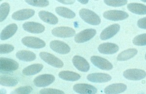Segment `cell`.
Wrapping results in <instances>:
<instances>
[{"mask_svg": "<svg viewBox=\"0 0 146 94\" xmlns=\"http://www.w3.org/2000/svg\"><path fill=\"white\" fill-rule=\"evenodd\" d=\"M54 36L60 38H69L75 35V30L68 27H59L54 29L52 30Z\"/></svg>", "mask_w": 146, "mask_h": 94, "instance_id": "obj_6", "label": "cell"}, {"mask_svg": "<svg viewBox=\"0 0 146 94\" xmlns=\"http://www.w3.org/2000/svg\"><path fill=\"white\" fill-rule=\"evenodd\" d=\"M23 30L31 33H40L45 30V27L35 22H27L23 25Z\"/></svg>", "mask_w": 146, "mask_h": 94, "instance_id": "obj_12", "label": "cell"}, {"mask_svg": "<svg viewBox=\"0 0 146 94\" xmlns=\"http://www.w3.org/2000/svg\"><path fill=\"white\" fill-rule=\"evenodd\" d=\"M120 26L118 24H115L110 25L107 28L105 29L102 31L100 35V38L102 40H106L109 39L113 36H115L116 33L119 30Z\"/></svg>", "mask_w": 146, "mask_h": 94, "instance_id": "obj_14", "label": "cell"}, {"mask_svg": "<svg viewBox=\"0 0 146 94\" xmlns=\"http://www.w3.org/2000/svg\"><path fill=\"white\" fill-rule=\"evenodd\" d=\"M58 76L60 78L64 80L65 81H76L80 79L81 76L80 74L77 73L73 72V71H60L59 74Z\"/></svg>", "mask_w": 146, "mask_h": 94, "instance_id": "obj_25", "label": "cell"}, {"mask_svg": "<svg viewBox=\"0 0 146 94\" xmlns=\"http://www.w3.org/2000/svg\"><path fill=\"white\" fill-rule=\"evenodd\" d=\"M19 68L18 63L14 60L8 58H1L0 69L3 72L15 71Z\"/></svg>", "mask_w": 146, "mask_h": 94, "instance_id": "obj_4", "label": "cell"}, {"mask_svg": "<svg viewBox=\"0 0 146 94\" xmlns=\"http://www.w3.org/2000/svg\"><path fill=\"white\" fill-rule=\"evenodd\" d=\"M22 43L27 47L34 49H40L46 45L43 40L35 37H25L22 39Z\"/></svg>", "mask_w": 146, "mask_h": 94, "instance_id": "obj_3", "label": "cell"}, {"mask_svg": "<svg viewBox=\"0 0 146 94\" xmlns=\"http://www.w3.org/2000/svg\"><path fill=\"white\" fill-rule=\"evenodd\" d=\"M133 44L138 46H144L146 45V33L139 35L133 40Z\"/></svg>", "mask_w": 146, "mask_h": 94, "instance_id": "obj_32", "label": "cell"}, {"mask_svg": "<svg viewBox=\"0 0 146 94\" xmlns=\"http://www.w3.org/2000/svg\"><path fill=\"white\" fill-rule=\"evenodd\" d=\"M80 17L86 23L92 25H98L101 19L94 12L88 9H82L79 12Z\"/></svg>", "mask_w": 146, "mask_h": 94, "instance_id": "obj_1", "label": "cell"}, {"mask_svg": "<svg viewBox=\"0 0 146 94\" xmlns=\"http://www.w3.org/2000/svg\"><path fill=\"white\" fill-rule=\"evenodd\" d=\"M126 89V85L124 84H114L107 86L104 92L106 94H118L124 92Z\"/></svg>", "mask_w": 146, "mask_h": 94, "instance_id": "obj_20", "label": "cell"}, {"mask_svg": "<svg viewBox=\"0 0 146 94\" xmlns=\"http://www.w3.org/2000/svg\"><path fill=\"white\" fill-rule=\"evenodd\" d=\"M14 47L9 44H1L0 45V53L1 54H5L10 53L13 51Z\"/></svg>", "mask_w": 146, "mask_h": 94, "instance_id": "obj_34", "label": "cell"}, {"mask_svg": "<svg viewBox=\"0 0 146 94\" xmlns=\"http://www.w3.org/2000/svg\"><path fill=\"white\" fill-rule=\"evenodd\" d=\"M0 94H7V91H6L5 89L2 88V89H1Z\"/></svg>", "mask_w": 146, "mask_h": 94, "instance_id": "obj_39", "label": "cell"}, {"mask_svg": "<svg viewBox=\"0 0 146 94\" xmlns=\"http://www.w3.org/2000/svg\"><path fill=\"white\" fill-rule=\"evenodd\" d=\"M40 94H65L64 92L58 89L44 88L40 90Z\"/></svg>", "mask_w": 146, "mask_h": 94, "instance_id": "obj_35", "label": "cell"}, {"mask_svg": "<svg viewBox=\"0 0 146 94\" xmlns=\"http://www.w3.org/2000/svg\"><path fill=\"white\" fill-rule=\"evenodd\" d=\"M137 50L135 48H130L122 52L117 57L118 61H125L131 59L137 54Z\"/></svg>", "mask_w": 146, "mask_h": 94, "instance_id": "obj_26", "label": "cell"}, {"mask_svg": "<svg viewBox=\"0 0 146 94\" xmlns=\"http://www.w3.org/2000/svg\"><path fill=\"white\" fill-rule=\"evenodd\" d=\"M50 48L54 51L60 54H67L69 53L71 50L70 46L63 41L54 40L50 43Z\"/></svg>", "mask_w": 146, "mask_h": 94, "instance_id": "obj_10", "label": "cell"}, {"mask_svg": "<svg viewBox=\"0 0 146 94\" xmlns=\"http://www.w3.org/2000/svg\"><path fill=\"white\" fill-rule=\"evenodd\" d=\"M78 2H80V3H82V4L85 5V4H87V3H88L89 1H88V0H78Z\"/></svg>", "mask_w": 146, "mask_h": 94, "instance_id": "obj_38", "label": "cell"}, {"mask_svg": "<svg viewBox=\"0 0 146 94\" xmlns=\"http://www.w3.org/2000/svg\"><path fill=\"white\" fill-rule=\"evenodd\" d=\"M43 65L41 64H35L27 67L23 70V74L25 76H31L40 73L43 69Z\"/></svg>", "mask_w": 146, "mask_h": 94, "instance_id": "obj_23", "label": "cell"}, {"mask_svg": "<svg viewBox=\"0 0 146 94\" xmlns=\"http://www.w3.org/2000/svg\"><path fill=\"white\" fill-rule=\"evenodd\" d=\"M17 58L20 60L26 62H30L36 60V55L32 52L27 50H21L16 53Z\"/></svg>", "mask_w": 146, "mask_h": 94, "instance_id": "obj_22", "label": "cell"}, {"mask_svg": "<svg viewBox=\"0 0 146 94\" xmlns=\"http://www.w3.org/2000/svg\"><path fill=\"white\" fill-rule=\"evenodd\" d=\"M58 2H60V3H63V4H65V5H71L75 3V1H62V0H58Z\"/></svg>", "mask_w": 146, "mask_h": 94, "instance_id": "obj_37", "label": "cell"}, {"mask_svg": "<svg viewBox=\"0 0 146 94\" xmlns=\"http://www.w3.org/2000/svg\"><path fill=\"white\" fill-rule=\"evenodd\" d=\"M137 25L140 28L146 30V18H141L137 22Z\"/></svg>", "mask_w": 146, "mask_h": 94, "instance_id": "obj_36", "label": "cell"}, {"mask_svg": "<svg viewBox=\"0 0 146 94\" xmlns=\"http://www.w3.org/2000/svg\"><path fill=\"white\" fill-rule=\"evenodd\" d=\"M91 61L93 64L100 69L109 71L113 68V65L107 60L100 56H94L91 58Z\"/></svg>", "mask_w": 146, "mask_h": 94, "instance_id": "obj_11", "label": "cell"}, {"mask_svg": "<svg viewBox=\"0 0 146 94\" xmlns=\"http://www.w3.org/2000/svg\"><path fill=\"white\" fill-rule=\"evenodd\" d=\"M18 84V81L16 79L11 77L2 76L0 79V84L2 86L13 87Z\"/></svg>", "mask_w": 146, "mask_h": 94, "instance_id": "obj_28", "label": "cell"}, {"mask_svg": "<svg viewBox=\"0 0 146 94\" xmlns=\"http://www.w3.org/2000/svg\"><path fill=\"white\" fill-rule=\"evenodd\" d=\"M142 1L143 2H146V0H143V1Z\"/></svg>", "mask_w": 146, "mask_h": 94, "instance_id": "obj_40", "label": "cell"}, {"mask_svg": "<svg viewBox=\"0 0 146 94\" xmlns=\"http://www.w3.org/2000/svg\"><path fill=\"white\" fill-rule=\"evenodd\" d=\"M105 3L107 5L111 6L113 7H119L123 6L127 3L128 1L126 0H117V1H115V0H107V1H104Z\"/></svg>", "mask_w": 146, "mask_h": 94, "instance_id": "obj_33", "label": "cell"}, {"mask_svg": "<svg viewBox=\"0 0 146 94\" xmlns=\"http://www.w3.org/2000/svg\"><path fill=\"white\" fill-rule=\"evenodd\" d=\"M74 90L80 94H95L98 90L94 86L86 84H78L73 87Z\"/></svg>", "mask_w": 146, "mask_h": 94, "instance_id": "obj_15", "label": "cell"}, {"mask_svg": "<svg viewBox=\"0 0 146 94\" xmlns=\"http://www.w3.org/2000/svg\"><path fill=\"white\" fill-rule=\"evenodd\" d=\"M103 17L108 20L119 21L124 20L129 17V14L126 12L120 10H109L105 12Z\"/></svg>", "mask_w": 146, "mask_h": 94, "instance_id": "obj_5", "label": "cell"}, {"mask_svg": "<svg viewBox=\"0 0 146 94\" xmlns=\"http://www.w3.org/2000/svg\"><path fill=\"white\" fill-rule=\"evenodd\" d=\"M55 80V76L52 74H42L35 78L33 83L37 87L43 88L52 84Z\"/></svg>", "mask_w": 146, "mask_h": 94, "instance_id": "obj_7", "label": "cell"}, {"mask_svg": "<svg viewBox=\"0 0 146 94\" xmlns=\"http://www.w3.org/2000/svg\"><path fill=\"white\" fill-rule=\"evenodd\" d=\"M128 10L138 15H146V5L141 3H129L127 6Z\"/></svg>", "mask_w": 146, "mask_h": 94, "instance_id": "obj_24", "label": "cell"}, {"mask_svg": "<svg viewBox=\"0 0 146 94\" xmlns=\"http://www.w3.org/2000/svg\"><path fill=\"white\" fill-rule=\"evenodd\" d=\"M38 16L43 21L52 25H55L58 21V18L53 14L49 12L40 11L38 13Z\"/></svg>", "mask_w": 146, "mask_h": 94, "instance_id": "obj_21", "label": "cell"}, {"mask_svg": "<svg viewBox=\"0 0 146 94\" xmlns=\"http://www.w3.org/2000/svg\"><path fill=\"white\" fill-rule=\"evenodd\" d=\"M123 76L127 79L138 81L146 77V73L142 69H127L123 73Z\"/></svg>", "mask_w": 146, "mask_h": 94, "instance_id": "obj_8", "label": "cell"}, {"mask_svg": "<svg viewBox=\"0 0 146 94\" xmlns=\"http://www.w3.org/2000/svg\"><path fill=\"white\" fill-rule=\"evenodd\" d=\"M95 29H89L83 30L78 33L75 37V41L77 43H83L88 41L96 34Z\"/></svg>", "mask_w": 146, "mask_h": 94, "instance_id": "obj_9", "label": "cell"}, {"mask_svg": "<svg viewBox=\"0 0 146 94\" xmlns=\"http://www.w3.org/2000/svg\"><path fill=\"white\" fill-rule=\"evenodd\" d=\"M18 30V26L16 24L12 23L7 26L3 29L1 33V39L2 40H6L11 38L15 34Z\"/></svg>", "mask_w": 146, "mask_h": 94, "instance_id": "obj_19", "label": "cell"}, {"mask_svg": "<svg viewBox=\"0 0 146 94\" xmlns=\"http://www.w3.org/2000/svg\"><path fill=\"white\" fill-rule=\"evenodd\" d=\"M98 50L101 54H113L118 51L119 47L117 45L113 43H103L99 45Z\"/></svg>", "mask_w": 146, "mask_h": 94, "instance_id": "obj_18", "label": "cell"}, {"mask_svg": "<svg viewBox=\"0 0 146 94\" xmlns=\"http://www.w3.org/2000/svg\"><path fill=\"white\" fill-rule=\"evenodd\" d=\"M39 55L42 60L51 66L57 68L63 67L64 65L63 62L53 54L47 52H40Z\"/></svg>", "mask_w": 146, "mask_h": 94, "instance_id": "obj_2", "label": "cell"}, {"mask_svg": "<svg viewBox=\"0 0 146 94\" xmlns=\"http://www.w3.org/2000/svg\"><path fill=\"white\" fill-rule=\"evenodd\" d=\"M32 90L33 88L30 86H24L15 89L10 94H29Z\"/></svg>", "mask_w": 146, "mask_h": 94, "instance_id": "obj_31", "label": "cell"}, {"mask_svg": "<svg viewBox=\"0 0 146 94\" xmlns=\"http://www.w3.org/2000/svg\"><path fill=\"white\" fill-rule=\"evenodd\" d=\"M88 81L93 83H106L111 80V76L109 74L103 73H94L87 76Z\"/></svg>", "mask_w": 146, "mask_h": 94, "instance_id": "obj_17", "label": "cell"}, {"mask_svg": "<svg viewBox=\"0 0 146 94\" xmlns=\"http://www.w3.org/2000/svg\"><path fill=\"white\" fill-rule=\"evenodd\" d=\"M56 12L57 14L65 18H73L76 16V14L74 12L65 7H57L56 8Z\"/></svg>", "mask_w": 146, "mask_h": 94, "instance_id": "obj_27", "label": "cell"}, {"mask_svg": "<svg viewBox=\"0 0 146 94\" xmlns=\"http://www.w3.org/2000/svg\"><path fill=\"white\" fill-rule=\"evenodd\" d=\"M10 5L7 3H3L0 6V21H3L9 15Z\"/></svg>", "mask_w": 146, "mask_h": 94, "instance_id": "obj_29", "label": "cell"}, {"mask_svg": "<svg viewBox=\"0 0 146 94\" xmlns=\"http://www.w3.org/2000/svg\"><path fill=\"white\" fill-rule=\"evenodd\" d=\"M35 13V11L33 9H23L14 12L12 15V18L18 21L27 20L33 17Z\"/></svg>", "mask_w": 146, "mask_h": 94, "instance_id": "obj_13", "label": "cell"}, {"mask_svg": "<svg viewBox=\"0 0 146 94\" xmlns=\"http://www.w3.org/2000/svg\"><path fill=\"white\" fill-rule=\"evenodd\" d=\"M25 2L29 5L40 7H45L49 5V1L46 0H26Z\"/></svg>", "mask_w": 146, "mask_h": 94, "instance_id": "obj_30", "label": "cell"}, {"mask_svg": "<svg viewBox=\"0 0 146 94\" xmlns=\"http://www.w3.org/2000/svg\"><path fill=\"white\" fill-rule=\"evenodd\" d=\"M72 62L75 67L80 71L87 72L90 69V65L83 57L75 56L73 57Z\"/></svg>", "mask_w": 146, "mask_h": 94, "instance_id": "obj_16", "label": "cell"}, {"mask_svg": "<svg viewBox=\"0 0 146 94\" xmlns=\"http://www.w3.org/2000/svg\"><path fill=\"white\" fill-rule=\"evenodd\" d=\"M145 59H146V55H145Z\"/></svg>", "mask_w": 146, "mask_h": 94, "instance_id": "obj_41", "label": "cell"}]
</instances>
